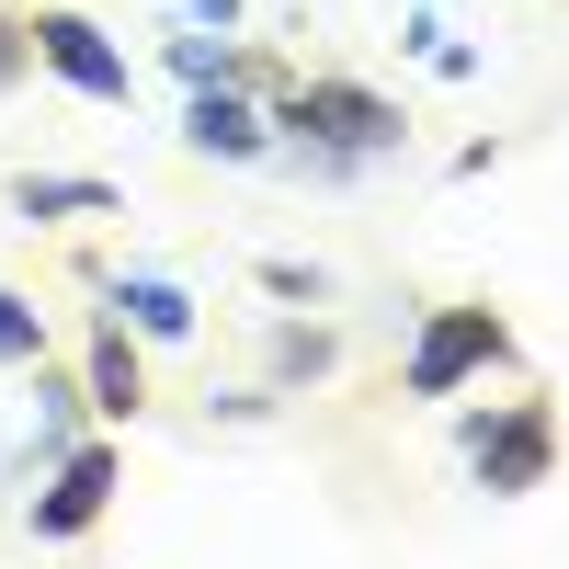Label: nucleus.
<instances>
[{
  "label": "nucleus",
  "mask_w": 569,
  "mask_h": 569,
  "mask_svg": "<svg viewBox=\"0 0 569 569\" xmlns=\"http://www.w3.org/2000/svg\"><path fill=\"white\" fill-rule=\"evenodd\" d=\"M273 149H297L319 182H353L365 160H388L399 149V103H388V91H365V80H297V91H273Z\"/></svg>",
  "instance_id": "1"
},
{
  "label": "nucleus",
  "mask_w": 569,
  "mask_h": 569,
  "mask_svg": "<svg viewBox=\"0 0 569 569\" xmlns=\"http://www.w3.org/2000/svg\"><path fill=\"white\" fill-rule=\"evenodd\" d=\"M456 445H467V479H479V490L525 501V490H547V467H558V410L547 399H501V410L467 421Z\"/></svg>",
  "instance_id": "2"
},
{
  "label": "nucleus",
  "mask_w": 569,
  "mask_h": 569,
  "mask_svg": "<svg viewBox=\"0 0 569 569\" xmlns=\"http://www.w3.org/2000/svg\"><path fill=\"white\" fill-rule=\"evenodd\" d=\"M490 365H512V330L490 308H433L421 342H410V365H399V388L410 399H456L467 376H490Z\"/></svg>",
  "instance_id": "3"
},
{
  "label": "nucleus",
  "mask_w": 569,
  "mask_h": 569,
  "mask_svg": "<svg viewBox=\"0 0 569 569\" xmlns=\"http://www.w3.org/2000/svg\"><path fill=\"white\" fill-rule=\"evenodd\" d=\"M23 46H34V58L58 69L69 91H80V103H137V69H126V46H114L103 23H91V12H34V23H23Z\"/></svg>",
  "instance_id": "4"
},
{
  "label": "nucleus",
  "mask_w": 569,
  "mask_h": 569,
  "mask_svg": "<svg viewBox=\"0 0 569 569\" xmlns=\"http://www.w3.org/2000/svg\"><path fill=\"white\" fill-rule=\"evenodd\" d=\"M182 149L206 160H273V114L251 103V80H194V103H182Z\"/></svg>",
  "instance_id": "5"
},
{
  "label": "nucleus",
  "mask_w": 569,
  "mask_h": 569,
  "mask_svg": "<svg viewBox=\"0 0 569 569\" xmlns=\"http://www.w3.org/2000/svg\"><path fill=\"white\" fill-rule=\"evenodd\" d=\"M114 501V445H58V479L34 501V536H91Z\"/></svg>",
  "instance_id": "6"
},
{
  "label": "nucleus",
  "mask_w": 569,
  "mask_h": 569,
  "mask_svg": "<svg viewBox=\"0 0 569 569\" xmlns=\"http://www.w3.org/2000/svg\"><path fill=\"white\" fill-rule=\"evenodd\" d=\"M103 308H114V330H137V342H194V284L182 273H114L103 284Z\"/></svg>",
  "instance_id": "7"
},
{
  "label": "nucleus",
  "mask_w": 569,
  "mask_h": 569,
  "mask_svg": "<svg viewBox=\"0 0 569 569\" xmlns=\"http://www.w3.org/2000/svg\"><path fill=\"white\" fill-rule=\"evenodd\" d=\"M12 217L80 228V217H126V194H114V182H91V171H23V182H12Z\"/></svg>",
  "instance_id": "8"
},
{
  "label": "nucleus",
  "mask_w": 569,
  "mask_h": 569,
  "mask_svg": "<svg viewBox=\"0 0 569 569\" xmlns=\"http://www.w3.org/2000/svg\"><path fill=\"white\" fill-rule=\"evenodd\" d=\"M137 399H149V376H137L126 330L103 319V342H91V388H80V410H103V421H137Z\"/></svg>",
  "instance_id": "9"
},
{
  "label": "nucleus",
  "mask_w": 569,
  "mask_h": 569,
  "mask_svg": "<svg viewBox=\"0 0 569 569\" xmlns=\"http://www.w3.org/2000/svg\"><path fill=\"white\" fill-rule=\"evenodd\" d=\"M171 69H182V91H194V80H262V69H251L217 23H206V34H171Z\"/></svg>",
  "instance_id": "10"
},
{
  "label": "nucleus",
  "mask_w": 569,
  "mask_h": 569,
  "mask_svg": "<svg viewBox=\"0 0 569 569\" xmlns=\"http://www.w3.org/2000/svg\"><path fill=\"white\" fill-rule=\"evenodd\" d=\"M399 46H410V58H421V69H445V80H479V46H467V34H456L445 12H421V23L399 34Z\"/></svg>",
  "instance_id": "11"
},
{
  "label": "nucleus",
  "mask_w": 569,
  "mask_h": 569,
  "mask_svg": "<svg viewBox=\"0 0 569 569\" xmlns=\"http://www.w3.org/2000/svg\"><path fill=\"white\" fill-rule=\"evenodd\" d=\"M34 376V456H58L69 433H80V388H69V376H46V365H23Z\"/></svg>",
  "instance_id": "12"
},
{
  "label": "nucleus",
  "mask_w": 569,
  "mask_h": 569,
  "mask_svg": "<svg viewBox=\"0 0 569 569\" xmlns=\"http://www.w3.org/2000/svg\"><path fill=\"white\" fill-rule=\"evenodd\" d=\"M0 365H46V308L23 284H0Z\"/></svg>",
  "instance_id": "13"
},
{
  "label": "nucleus",
  "mask_w": 569,
  "mask_h": 569,
  "mask_svg": "<svg viewBox=\"0 0 569 569\" xmlns=\"http://www.w3.org/2000/svg\"><path fill=\"white\" fill-rule=\"evenodd\" d=\"M297 376H330V330H273V388Z\"/></svg>",
  "instance_id": "14"
},
{
  "label": "nucleus",
  "mask_w": 569,
  "mask_h": 569,
  "mask_svg": "<svg viewBox=\"0 0 569 569\" xmlns=\"http://www.w3.org/2000/svg\"><path fill=\"white\" fill-rule=\"evenodd\" d=\"M262 284L273 297H330V273H308V262H262Z\"/></svg>",
  "instance_id": "15"
},
{
  "label": "nucleus",
  "mask_w": 569,
  "mask_h": 569,
  "mask_svg": "<svg viewBox=\"0 0 569 569\" xmlns=\"http://www.w3.org/2000/svg\"><path fill=\"white\" fill-rule=\"evenodd\" d=\"M34 69V46H23V23H0V80H23Z\"/></svg>",
  "instance_id": "16"
},
{
  "label": "nucleus",
  "mask_w": 569,
  "mask_h": 569,
  "mask_svg": "<svg viewBox=\"0 0 569 569\" xmlns=\"http://www.w3.org/2000/svg\"><path fill=\"white\" fill-rule=\"evenodd\" d=\"M182 12H194V23H217V34H228V23H240V0H182Z\"/></svg>",
  "instance_id": "17"
}]
</instances>
